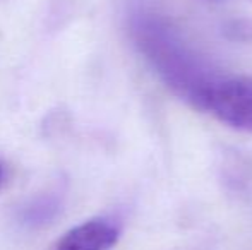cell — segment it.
I'll return each instance as SVG.
<instances>
[{
	"instance_id": "obj_1",
	"label": "cell",
	"mask_w": 252,
	"mask_h": 250,
	"mask_svg": "<svg viewBox=\"0 0 252 250\" xmlns=\"http://www.w3.org/2000/svg\"><path fill=\"white\" fill-rule=\"evenodd\" d=\"M194 107L209 111L232 129L252 134V77H213L202 87Z\"/></svg>"
},
{
	"instance_id": "obj_2",
	"label": "cell",
	"mask_w": 252,
	"mask_h": 250,
	"mask_svg": "<svg viewBox=\"0 0 252 250\" xmlns=\"http://www.w3.org/2000/svg\"><path fill=\"white\" fill-rule=\"evenodd\" d=\"M119 237L120 230L113 221L94 218L67 231L53 250H110Z\"/></svg>"
},
{
	"instance_id": "obj_3",
	"label": "cell",
	"mask_w": 252,
	"mask_h": 250,
	"mask_svg": "<svg viewBox=\"0 0 252 250\" xmlns=\"http://www.w3.org/2000/svg\"><path fill=\"white\" fill-rule=\"evenodd\" d=\"M60 197L52 194V195H41L38 199H33L26 207H23L19 214V220L26 226H40V224L50 223L57 213L60 211Z\"/></svg>"
},
{
	"instance_id": "obj_4",
	"label": "cell",
	"mask_w": 252,
	"mask_h": 250,
	"mask_svg": "<svg viewBox=\"0 0 252 250\" xmlns=\"http://www.w3.org/2000/svg\"><path fill=\"white\" fill-rule=\"evenodd\" d=\"M5 178H7L5 167H3V163L0 161V189H2V187H3V184H5Z\"/></svg>"
}]
</instances>
